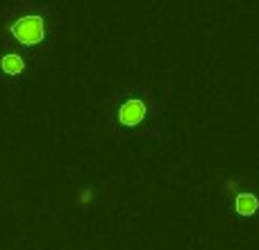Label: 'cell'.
I'll return each mask as SVG.
<instances>
[{"mask_svg": "<svg viewBox=\"0 0 259 250\" xmlns=\"http://www.w3.org/2000/svg\"><path fill=\"white\" fill-rule=\"evenodd\" d=\"M146 118V103L139 98H130L125 103L118 107V123L121 125H127V128H132V125H139Z\"/></svg>", "mask_w": 259, "mask_h": 250, "instance_id": "7a4b0ae2", "label": "cell"}, {"mask_svg": "<svg viewBox=\"0 0 259 250\" xmlns=\"http://www.w3.org/2000/svg\"><path fill=\"white\" fill-rule=\"evenodd\" d=\"M12 34L25 46L39 44L46 36V21L41 16H21L14 21Z\"/></svg>", "mask_w": 259, "mask_h": 250, "instance_id": "6da1fadb", "label": "cell"}, {"mask_svg": "<svg viewBox=\"0 0 259 250\" xmlns=\"http://www.w3.org/2000/svg\"><path fill=\"white\" fill-rule=\"evenodd\" d=\"M0 66H3V71L7 73V75H18V73L25 68V62H23L21 55L7 53V55H3V59H0Z\"/></svg>", "mask_w": 259, "mask_h": 250, "instance_id": "277c9868", "label": "cell"}, {"mask_svg": "<svg viewBox=\"0 0 259 250\" xmlns=\"http://www.w3.org/2000/svg\"><path fill=\"white\" fill-rule=\"evenodd\" d=\"M234 210H237V214H241V216L255 214L259 210L257 196L255 193H237V198H234Z\"/></svg>", "mask_w": 259, "mask_h": 250, "instance_id": "3957f363", "label": "cell"}, {"mask_svg": "<svg viewBox=\"0 0 259 250\" xmlns=\"http://www.w3.org/2000/svg\"><path fill=\"white\" fill-rule=\"evenodd\" d=\"M91 196H94V191H91V189H84V191H80V202H89Z\"/></svg>", "mask_w": 259, "mask_h": 250, "instance_id": "5b68a950", "label": "cell"}]
</instances>
